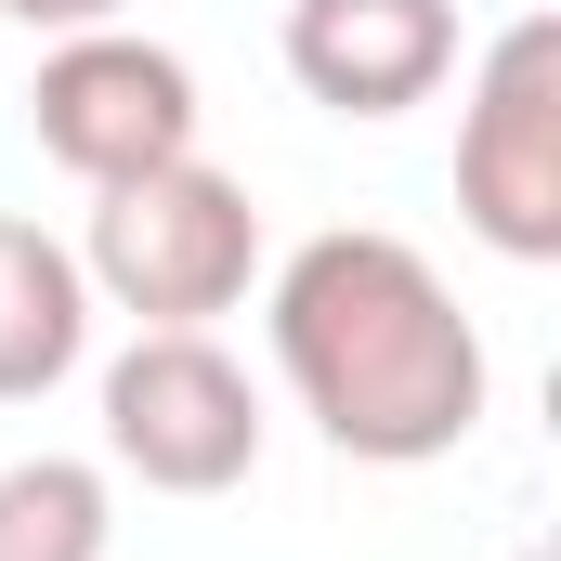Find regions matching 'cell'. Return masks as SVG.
Masks as SVG:
<instances>
[{
    "label": "cell",
    "instance_id": "6da1fadb",
    "mask_svg": "<svg viewBox=\"0 0 561 561\" xmlns=\"http://www.w3.org/2000/svg\"><path fill=\"white\" fill-rule=\"evenodd\" d=\"M262 313H275V379L353 470H431L483 431L496 366H483V327L457 313V287L431 275V249L379 236V222L300 236Z\"/></svg>",
    "mask_w": 561,
    "mask_h": 561
},
{
    "label": "cell",
    "instance_id": "277c9868",
    "mask_svg": "<svg viewBox=\"0 0 561 561\" xmlns=\"http://www.w3.org/2000/svg\"><path fill=\"white\" fill-rule=\"evenodd\" d=\"M105 470L144 496H236L262 470V392L209 327H131L105 366Z\"/></svg>",
    "mask_w": 561,
    "mask_h": 561
},
{
    "label": "cell",
    "instance_id": "5b68a950",
    "mask_svg": "<svg viewBox=\"0 0 561 561\" xmlns=\"http://www.w3.org/2000/svg\"><path fill=\"white\" fill-rule=\"evenodd\" d=\"M196 118H209L196 105V66L170 39H144V26H79L26 79V131L79 183H131L157 157H196Z\"/></svg>",
    "mask_w": 561,
    "mask_h": 561
},
{
    "label": "cell",
    "instance_id": "7a4b0ae2",
    "mask_svg": "<svg viewBox=\"0 0 561 561\" xmlns=\"http://www.w3.org/2000/svg\"><path fill=\"white\" fill-rule=\"evenodd\" d=\"M79 275H92L105 313H131V327H209V313H236L249 275H262V209H249L236 170L157 157L131 183H92Z\"/></svg>",
    "mask_w": 561,
    "mask_h": 561
},
{
    "label": "cell",
    "instance_id": "ba28073f",
    "mask_svg": "<svg viewBox=\"0 0 561 561\" xmlns=\"http://www.w3.org/2000/svg\"><path fill=\"white\" fill-rule=\"evenodd\" d=\"M105 549H118L105 457H13L0 470V561H105Z\"/></svg>",
    "mask_w": 561,
    "mask_h": 561
},
{
    "label": "cell",
    "instance_id": "9c48e42d",
    "mask_svg": "<svg viewBox=\"0 0 561 561\" xmlns=\"http://www.w3.org/2000/svg\"><path fill=\"white\" fill-rule=\"evenodd\" d=\"M0 13H13L26 39H79V26H118L131 0H0Z\"/></svg>",
    "mask_w": 561,
    "mask_h": 561
},
{
    "label": "cell",
    "instance_id": "3957f363",
    "mask_svg": "<svg viewBox=\"0 0 561 561\" xmlns=\"http://www.w3.org/2000/svg\"><path fill=\"white\" fill-rule=\"evenodd\" d=\"M457 222L496 262H561V13H510L457 79Z\"/></svg>",
    "mask_w": 561,
    "mask_h": 561
},
{
    "label": "cell",
    "instance_id": "8992f818",
    "mask_svg": "<svg viewBox=\"0 0 561 561\" xmlns=\"http://www.w3.org/2000/svg\"><path fill=\"white\" fill-rule=\"evenodd\" d=\"M275 53L327 118H405L457 79V0H287Z\"/></svg>",
    "mask_w": 561,
    "mask_h": 561
},
{
    "label": "cell",
    "instance_id": "52a82bcc",
    "mask_svg": "<svg viewBox=\"0 0 561 561\" xmlns=\"http://www.w3.org/2000/svg\"><path fill=\"white\" fill-rule=\"evenodd\" d=\"M79 353H92V275H79V249L0 209V405H39Z\"/></svg>",
    "mask_w": 561,
    "mask_h": 561
}]
</instances>
